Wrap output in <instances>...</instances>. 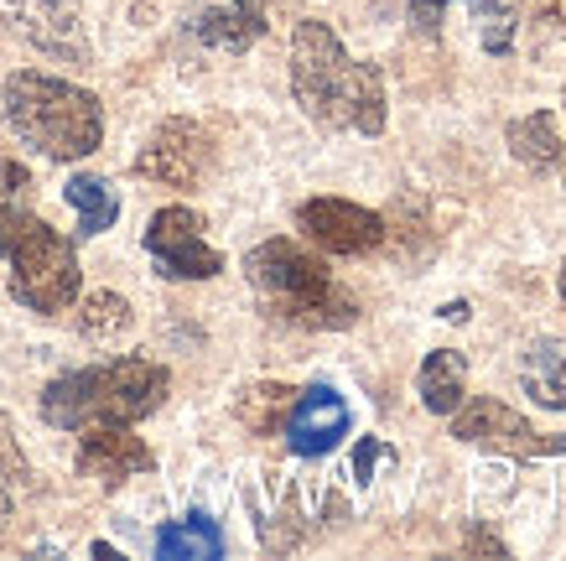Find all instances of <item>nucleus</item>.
Wrapping results in <instances>:
<instances>
[{
  "mask_svg": "<svg viewBox=\"0 0 566 561\" xmlns=\"http://www.w3.org/2000/svg\"><path fill=\"white\" fill-rule=\"evenodd\" d=\"M292 94L327 131H385V79L375 63L348 58L323 21H296L292 32Z\"/></svg>",
  "mask_w": 566,
  "mask_h": 561,
  "instance_id": "nucleus-1",
  "label": "nucleus"
},
{
  "mask_svg": "<svg viewBox=\"0 0 566 561\" xmlns=\"http://www.w3.org/2000/svg\"><path fill=\"white\" fill-rule=\"evenodd\" d=\"M167 391H172L167 364H156V359H115V364L57 374L48 391H42V422L63 426V432L136 426L151 411H161Z\"/></svg>",
  "mask_w": 566,
  "mask_h": 561,
  "instance_id": "nucleus-2",
  "label": "nucleus"
},
{
  "mask_svg": "<svg viewBox=\"0 0 566 561\" xmlns=\"http://www.w3.org/2000/svg\"><path fill=\"white\" fill-rule=\"evenodd\" d=\"M0 104H6V125L48 162H84V156L99 152L104 110L88 89L69 84V79L21 69L6 79Z\"/></svg>",
  "mask_w": 566,
  "mask_h": 561,
  "instance_id": "nucleus-3",
  "label": "nucleus"
},
{
  "mask_svg": "<svg viewBox=\"0 0 566 561\" xmlns=\"http://www.w3.org/2000/svg\"><path fill=\"white\" fill-rule=\"evenodd\" d=\"M250 287L271 302L275 318L296 328H317V333H338V328L359 323V302L348 297L323 260H312L292 239H265L244 256Z\"/></svg>",
  "mask_w": 566,
  "mask_h": 561,
  "instance_id": "nucleus-4",
  "label": "nucleus"
},
{
  "mask_svg": "<svg viewBox=\"0 0 566 561\" xmlns=\"http://www.w3.org/2000/svg\"><path fill=\"white\" fill-rule=\"evenodd\" d=\"M0 260H11V297L21 307H32L42 318L69 312L84 276H78V256L73 245L52 224L21 214V208L0 204Z\"/></svg>",
  "mask_w": 566,
  "mask_h": 561,
  "instance_id": "nucleus-5",
  "label": "nucleus"
},
{
  "mask_svg": "<svg viewBox=\"0 0 566 561\" xmlns=\"http://www.w3.org/2000/svg\"><path fill=\"white\" fill-rule=\"evenodd\" d=\"M452 437L479 447V453H499V458H556V453H566V437L535 432L520 411H510L494 395H473L468 406L452 411Z\"/></svg>",
  "mask_w": 566,
  "mask_h": 561,
  "instance_id": "nucleus-6",
  "label": "nucleus"
},
{
  "mask_svg": "<svg viewBox=\"0 0 566 561\" xmlns=\"http://www.w3.org/2000/svg\"><path fill=\"white\" fill-rule=\"evenodd\" d=\"M146 256L167 281H208L223 271V256L203 239V219L192 208H156L146 224Z\"/></svg>",
  "mask_w": 566,
  "mask_h": 561,
  "instance_id": "nucleus-7",
  "label": "nucleus"
},
{
  "mask_svg": "<svg viewBox=\"0 0 566 561\" xmlns=\"http://www.w3.org/2000/svg\"><path fill=\"white\" fill-rule=\"evenodd\" d=\"M136 172L151 183L167 187H198L213 172V136H208L198 120H161L151 131V141L140 146Z\"/></svg>",
  "mask_w": 566,
  "mask_h": 561,
  "instance_id": "nucleus-8",
  "label": "nucleus"
},
{
  "mask_svg": "<svg viewBox=\"0 0 566 561\" xmlns=\"http://www.w3.org/2000/svg\"><path fill=\"white\" fill-rule=\"evenodd\" d=\"M0 6H6V21L21 42H32L36 52H48L57 63H88L78 0H0Z\"/></svg>",
  "mask_w": 566,
  "mask_h": 561,
  "instance_id": "nucleus-9",
  "label": "nucleus"
},
{
  "mask_svg": "<svg viewBox=\"0 0 566 561\" xmlns=\"http://www.w3.org/2000/svg\"><path fill=\"white\" fill-rule=\"evenodd\" d=\"M296 229L312 245H323L327 256H369L385 245V219L348 198H307L296 208Z\"/></svg>",
  "mask_w": 566,
  "mask_h": 561,
  "instance_id": "nucleus-10",
  "label": "nucleus"
},
{
  "mask_svg": "<svg viewBox=\"0 0 566 561\" xmlns=\"http://www.w3.org/2000/svg\"><path fill=\"white\" fill-rule=\"evenodd\" d=\"M281 426H286V447L296 458H327L348 437L354 416H348V401L333 385H312V391H302L292 401Z\"/></svg>",
  "mask_w": 566,
  "mask_h": 561,
  "instance_id": "nucleus-11",
  "label": "nucleus"
},
{
  "mask_svg": "<svg viewBox=\"0 0 566 561\" xmlns=\"http://www.w3.org/2000/svg\"><path fill=\"white\" fill-rule=\"evenodd\" d=\"M156 453L125 426H84V447H78V474H88L104 489H120L125 478L151 474Z\"/></svg>",
  "mask_w": 566,
  "mask_h": 561,
  "instance_id": "nucleus-12",
  "label": "nucleus"
},
{
  "mask_svg": "<svg viewBox=\"0 0 566 561\" xmlns=\"http://www.w3.org/2000/svg\"><path fill=\"white\" fill-rule=\"evenodd\" d=\"M188 32L203 48H223V52H250L260 37L271 32L265 21V0H229V6H203L188 17Z\"/></svg>",
  "mask_w": 566,
  "mask_h": 561,
  "instance_id": "nucleus-13",
  "label": "nucleus"
},
{
  "mask_svg": "<svg viewBox=\"0 0 566 561\" xmlns=\"http://www.w3.org/2000/svg\"><path fill=\"white\" fill-rule=\"evenodd\" d=\"M416 395L431 416H452L468 395V359L458 349H431L416 370Z\"/></svg>",
  "mask_w": 566,
  "mask_h": 561,
  "instance_id": "nucleus-14",
  "label": "nucleus"
},
{
  "mask_svg": "<svg viewBox=\"0 0 566 561\" xmlns=\"http://www.w3.org/2000/svg\"><path fill=\"white\" fill-rule=\"evenodd\" d=\"M520 385L535 406L546 411H566V343L556 339H535L520 354Z\"/></svg>",
  "mask_w": 566,
  "mask_h": 561,
  "instance_id": "nucleus-15",
  "label": "nucleus"
},
{
  "mask_svg": "<svg viewBox=\"0 0 566 561\" xmlns=\"http://www.w3.org/2000/svg\"><path fill=\"white\" fill-rule=\"evenodd\" d=\"M156 557L161 561H219L223 557V530L203 510L182 515L172 526L156 530Z\"/></svg>",
  "mask_w": 566,
  "mask_h": 561,
  "instance_id": "nucleus-16",
  "label": "nucleus"
},
{
  "mask_svg": "<svg viewBox=\"0 0 566 561\" xmlns=\"http://www.w3.org/2000/svg\"><path fill=\"white\" fill-rule=\"evenodd\" d=\"M510 152L515 162H525L531 172H556L562 167V125H556V110H535V115L515 120L510 125Z\"/></svg>",
  "mask_w": 566,
  "mask_h": 561,
  "instance_id": "nucleus-17",
  "label": "nucleus"
},
{
  "mask_svg": "<svg viewBox=\"0 0 566 561\" xmlns=\"http://www.w3.org/2000/svg\"><path fill=\"white\" fill-rule=\"evenodd\" d=\"M63 198H69L73 214H78V235H84V239L104 235L109 224L120 219V198H115V187L104 183V177H88V172H78V177H69Z\"/></svg>",
  "mask_w": 566,
  "mask_h": 561,
  "instance_id": "nucleus-18",
  "label": "nucleus"
},
{
  "mask_svg": "<svg viewBox=\"0 0 566 561\" xmlns=\"http://www.w3.org/2000/svg\"><path fill=\"white\" fill-rule=\"evenodd\" d=\"M130 323H136V312H130V302L120 291H94L84 302V312H78V333L94 343L120 339V333H130Z\"/></svg>",
  "mask_w": 566,
  "mask_h": 561,
  "instance_id": "nucleus-19",
  "label": "nucleus"
},
{
  "mask_svg": "<svg viewBox=\"0 0 566 561\" xmlns=\"http://www.w3.org/2000/svg\"><path fill=\"white\" fill-rule=\"evenodd\" d=\"M296 391H286V385H255V391H244L240 401V422L255 432V437H271L275 426L286 422V411H292Z\"/></svg>",
  "mask_w": 566,
  "mask_h": 561,
  "instance_id": "nucleus-20",
  "label": "nucleus"
},
{
  "mask_svg": "<svg viewBox=\"0 0 566 561\" xmlns=\"http://www.w3.org/2000/svg\"><path fill=\"white\" fill-rule=\"evenodd\" d=\"M27 478H32V468H27V458H21L17 432H11V422L0 416V484H11V489H27Z\"/></svg>",
  "mask_w": 566,
  "mask_h": 561,
  "instance_id": "nucleus-21",
  "label": "nucleus"
},
{
  "mask_svg": "<svg viewBox=\"0 0 566 561\" xmlns=\"http://www.w3.org/2000/svg\"><path fill=\"white\" fill-rule=\"evenodd\" d=\"M375 458H390V447L379 443V437H359V447H354V484H369L375 478Z\"/></svg>",
  "mask_w": 566,
  "mask_h": 561,
  "instance_id": "nucleus-22",
  "label": "nucleus"
},
{
  "mask_svg": "<svg viewBox=\"0 0 566 561\" xmlns=\"http://www.w3.org/2000/svg\"><path fill=\"white\" fill-rule=\"evenodd\" d=\"M27 187H32V172L21 167V162H6V156H0V204H6V198H21Z\"/></svg>",
  "mask_w": 566,
  "mask_h": 561,
  "instance_id": "nucleus-23",
  "label": "nucleus"
},
{
  "mask_svg": "<svg viewBox=\"0 0 566 561\" xmlns=\"http://www.w3.org/2000/svg\"><path fill=\"white\" fill-rule=\"evenodd\" d=\"M447 6H452V0H411V21L421 27V32H437Z\"/></svg>",
  "mask_w": 566,
  "mask_h": 561,
  "instance_id": "nucleus-24",
  "label": "nucleus"
},
{
  "mask_svg": "<svg viewBox=\"0 0 566 561\" xmlns=\"http://www.w3.org/2000/svg\"><path fill=\"white\" fill-rule=\"evenodd\" d=\"M468 551H489V557H504V541H494L489 530H468Z\"/></svg>",
  "mask_w": 566,
  "mask_h": 561,
  "instance_id": "nucleus-25",
  "label": "nucleus"
},
{
  "mask_svg": "<svg viewBox=\"0 0 566 561\" xmlns=\"http://www.w3.org/2000/svg\"><path fill=\"white\" fill-rule=\"evenodd\" d=\"M442 318H447V323H468V302H447Z\"/></svg>",
  "mask_w": 566,
  "mask_h": 561,
  "instance_id": "nucleus-26",
  "label": "nucleus"
},
{
  "mask_svg": "<svg viewBox=\"0 0 566 561\" xmlns=\"http://www.w3.org/2000/svg\"><path fill=\"white\" fill-rule=\"evenodd\" d=\"M556 291H562V302H566V260H562V276H556Z\"/></svg>",
  "mask_w": 566,
  "mask_h": 561,
  "instance_id": "nucleus-27",
  "label": "nucleus"
},
{
  "mask_svg": "<svg viewBox=\"0 0 566 561\" xmlns=\"http://www.w3.org/2000/svg\"><path fill=\"white\" fill-rule=\"evenodd\" d=\"M6 515H11V499H6V494H0V520H6Z\"/></svg>",
  "mask_w": 566,
  "mask_h": 561,
  "instance_id": "nucleus-28",
  "label": "nucleus"
}]
</instances>
